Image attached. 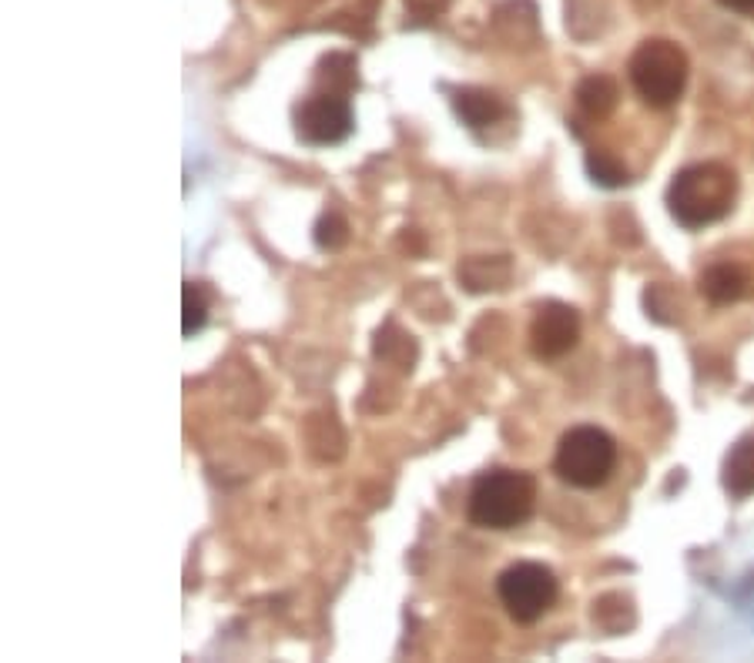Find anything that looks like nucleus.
<instances>
[{
  "label": "nucleus",
  "mask_w": 754,
  "mask_h": 663,
  "mask_svg": "<svg viewBox=\"0 0 754 663\" xmlns=\"http://www.w3.org/2000/svg\"><path fill=\"white\" fill-rule=\"evenodd\" d=\"M537 503V482L519 469H490L470 490V523L483 529H513L527 523Z\"/></svg>",
  "instance_id": "2"
},
{
  "label": "nucleus",
  "mask_w": 754,
  "mask_h": 663,
  "mask_svg": "<svg viewBox=\"0 0 754 663\" xmlns=\"http://www.w3.org/2000/svg\"><path fill=\"white\" fill-rule=\"evenodd\" d=\"M208 322V292L202 282H185L182 288V332L192 339Z\"/></svg>",
  "instance_id": "15"
},
{
  "label": "nucleus",
  "mask_w": 754,
  "mask_h": 663,
  "mask_svg": "<svg viewBox=\"0 0 754 663\" xmlns=\"http://www.w3.org/2000/svg\"><path fill=\"white\" fill-rule=\"evenodd\" d=\"M718 4L728 8V11H738L744 18H754V0H718Z\"/></svg>",
  "instance_id": "18"
},
{
  "label": "nucleus",
  "mask_w": 754,
  "mask_h": 663,
  "mask_svg": "<svg viewBox=\"0 0 754 663\" xmlns=\"http://www.w3.org/2000/svg\"><path fill=\"white\" fill-rule=\"evenodd\" d=\"M738 198V174L718 161H701L677 171L667 188V208L677 225L705 228L721 221Z\"/></svg>",
  "instance_id": "1"
},
{
  "label": "nucleus",
  "mask_w": 754,
  "mask_h": 663,
  "mask_svg": "<svg viewBox=\"0 0 754 663\" xmlns=\"http://www.w3.org/2000/svg\"><path fill=\"white\" fill-rule=\"evenodd\" d=\"M312 238H316V245L325 249V252H339L345 241H350V221H345L335 208L322 212V218L316 221L312 228Z\"/></svg>",
  "instance_id": "17"
},
{
  "label": "nucleus",
  "mask_w": 754,
  "mask_h": 663,
  "mask_svg": "<svg viewBox=\"0 0 754 663\" xmlns=\"http://www.w3.org/2000/svg\"><path fill=\"white\" fill-rule=\"evenodd\" d=\"M356 114L350 104V94L339 91H312L296 107V135L312 148H329L353 135Z\"/></svg>",
  "instance_id": "6"
},
{
  "label": "nucleus",
  "mask_w": 754,
  "mask_h": 663,
  "mask_svg": "<svg viewBox=\"0 0 754 663\" xmlns=\"http://www.w3.org/2000/svg\"><path fill=\"white\" fill-rule=\"evenodd\" d=\"M617 101H620L617 81L607 78V75H591V78H584L576 84V104L594 121H604L607 114H614Z\"/></svg>",
  "instance_id": "12"
},
{
  "label": "nucleus",
  "mask_w": 754,
  "mask_h": 663,
  "mask_svg": "<svg viewBox=\"0 0 754 663\" xmlns=\"http://www.w3.org/2000/svg\"><path fill=\"white\" fill-rule=\"evenodd\" d=\"M453 107H456V114H459L462 125L473 128V132L496 125V121L506 114L503 98H496L493 91H483V88H462V91H456Z\"/></svg>",
  "instance_id": "8"
},
{
  "label": "nucleus",
  "mask_w": 754,
  "mask_h": 663,
  "mask_svg": "<svg viewBox=\"0 0 754 663\" xmlns=\"http://www.w3.org/2000/svg\"><path fill=\"white\" fill-rule=\"evenodd\" d=\"M376 355L382 362H392V366L410 373L413 362H416V342H413V335H405L396 322H386L376 335Z\"/></svg>",
  "instance_id": "14"
},
{
  "label": "nucleus",
  "mask_w": 754,
  "mask_h": 663,
  "mask_svg": "<svg viewBox=\"0 0 754 663\" xmlns=\"http://www.w3.org/2000/svg\"><path fill=\"white\" fill-rule=\"evenodd\" d=\"M630 84L651 107H671L687 84V54L664 37H651L630 57Z\"/></svg>",
  "instance_id": "3"
},
{
  "label": "nucleus",
  "mask_w": 754,
  "mask_h": 663,
  "mask_svg": "<svg viewBox=\"0 0 754 663\" xmlns=\"http://www.w3.org/2000/svg\"><path fill=\"white\" fill-rule=\"evenodd\" d=\"M617 466V443L597 430V426H576L570 430L560 446H557V459L553 469L563 482L576 490H597L610 479Z\"/></svg>",
  "instance_id": "4"
},
{
  "label": "nucleus",
  "mask_w": 754,
  "mask_h": 663,
  "mask_svg": "<svg viewBox=\"0 0 754 663\" xmlns=\"http://www.w3.org/2000/svg\"><path fill=\"white\" fill-rule=\"evenodd\" d=\"M751 288V278L741 265H711L705 275H701V295L708 301H715V306H731V301L744 298Z\"/></svg>",
  "instance_id": "10"
},
{
  "label": "nucleus",
  "mask_w": 754,
  "mask_h": 663,
  "mask_svg": "<svg viewBox=\"0 0 754 663\" xmlns=\"http://www.w3.org/2000/svg\"><path fill=\"white\" fill-rule=\"evenodd\" d=\"M496 593L516 624H537L557 599V576L544 563H513L500 573Z\"/></svg>",
  "instance_id": "5"
},
{
  "label": "nucleus",
  "mask_w": 754,
  "mask_h": 663,
  "mask_svg": "<svg viewBox=\"0 0 754 663\" xmlns=\"http://www.w3.org/2000/svg\"><path fill=\"white\" fill-rule=\"evenodd\" d=\"M356 88H359L356 57H350V54H329V57H322V65L316 71V91L353 94Z\"/></svg>",
  "instance_id": "13"
},
{
  "label": "nucleus",
  "mask_w": 754,
  "mask_h": 663,
  "mask_svg": "<svg viewBox=\"0 0 754 663\" xmlns=\"http://www.w3.org/2000/svg\"><path fill=\"white\" fill-rule=\"evenodd\" d=\"M580 339V316L563 301H544L530 322V348L537 358H560Z\"/></svg>",
  "instance_id": "7"
},
{
  "label": "nucleus",
  "mask_w": 754,
  "mask_h": 663,
  "mask_svg": "<svg viewBox=\"0 0 754 663\" xmlns=\"http://www.w3.org/2000/svg\"><path fill=\"white\" fill-rule=\"evenodd\" d=\"M721 482L734 500H747L754 493V439H741L724 456Z\"/></svg>",
  "instance_id": "11"
},
{
  "label": "nucleus",
  "mask_w": 754,
  "mask_h": 663,
  "mask_svg": "<svg viewBox=\"0 0 754 663\" xmlns=\"http://www.w3.org/2000/svg\"><path fill=\"white\" fill-rule=\"evenodd\" d=\"M513 278V265L503 255H477L459 265V282L467 285V292H500Z\"/></svg>",
  "instance_id": "9"
},
{
  "label": "nucleus",
  "mask_w": 754,
  "mask_h": 663,
  "mask_svg": "<svg viewBox=\"0 0 754 663\" xmlns=\"http://www.w3.org/2000/svg\"><path fill=\"white\" fill-rule=\"evenodd\" d=\"M587 171H591V178L597 181L601 188H624L630 181L627 168L610 151H601V148L587 151Z\"/></svg>",
  "instance_id": "16"
}]
</instances>
